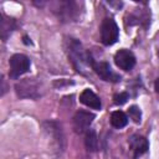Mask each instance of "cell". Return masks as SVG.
Masks as SVG:
<instances>
[{
  "label": "cell",
  "mask_w": 159,
  "mask_h": 159,
  "mask_svg": "<svg viewBox=\"0 0 159 159\" xmlns=\"http://www.w3.org/2000/svg\"><path fill=\"white\" fill-rule=\"evenodd\" d=\"M99 31H101V41L103 45L112 46L118 41L119 29L117 22L112 17H104L102 20Z\"/></svg>",
  "instance_id": "3"
},
{
  "label": "cell",
  "mask_w": 159,
  "mask_h": 159,
  "mask_svg": "<svg viewBox=\"0 0 159 159\" xmlns=\"http://www.w3.org/2000/svg\"><path fill=\"white\" fill-rule=\"evenodd\" d=\"M66 48H67L68 61L72 63L73 68L78 73L86 75L88 67H91V60H92L91 53L84 51L82 43L77 39H72V37L67 40Z\"/></svg>",
  "instance_id": "1"
},
{
  "label": "cell",
  "mask_w": 159,
  "mask_h": 159,
  "mask_svg": "<svg viewBox=\"0 0 159 159\" xmlns=\"http://www.w3.org/2000/svg\"><path fill=\"white\" fill-rule=\"evenodd\" d=\"M84 145L88 152H96L98 149V137L94 129H88L84 135Z\"/></svg>",
  "instance_id": "13"
},
{
  "label": "cell",
  "mask_w": 159,
  "mask_h": 159,
  "mask_svg": "<svg viewBox=\"0 0 159 159\" xmlns=\"http://www.w3.org/2000/svg\"><path fill=\"white\" fill-rule=\"evenodd\" d=\"M114 62L117 67H119L123 71H130L135 66V56L133 55L132 51L127 48H120L119 51L116 52L114 55Z\"/></svg>",
  "instance_id": "10"
},
{
  "label": "cell",
  "mask_w": 159,
  "mask_h": 159,
  "mask_svg": "<svg viewBox=\"0 0 159 159\" xmlns=\"http://www.w3.org/2000/svg\"><path fill=\"white\" fill-rule=\"evenodd\" d=\"M80 102L92 109H101V107H102L99 97L89 88H86L82 91V93L80 94Z\"/></svg>",
  "instance_id": "11"
},
{
  "label": "cell",
  "mask_w": 159,
  "mask_h": 159,
  "mask_svg": "<svg viewBox=\"0 0 159 159\" xmlns=\"http://www.w3.org/2000/svg\"><path fill=\"white\" fill-rule=\"evenodd\" d=\"M1 37L2 40L5 41L7 39V36L15 30L16 27V21L14 19H10V17H5V15L1 16Z\"/></svg>",
  "instance_id": "14"
},
{
  "label": "cell",
  "mask_w": 159,
  "mask_h": 159,
  "mask_svg": "<svg viewBox=\"0 0 159 159\" xmlns=\"http://www.w3.org/2000/svg\"><path fill=\"white\" fill-rule=\"evenodd\" d=\"M94 119V114L88 111H77L73 116V128L76 133H86L89 129V125L92 124Z\"/></svg>",
  "instance_id": "8"
},
{
  "label": "cell",
  "mask_w": 159,
  "mask_h": 159,
  "mask_svg": "<svg viewBox=\"0 0 159 159\" xmlns=\"http://www.w3.org/2000/svg\"><path fill=\"white\" fill-rule=\"evenodd\" d=\"M80 6L81 4L76 1H60V2H56V7L53 12L57 15V17L61 21H65V22L77 21L81 14Z\"/></svg>",
  "instance_id": "2"
},
{
  "label": "cell",
  "mask_w": 159,
  "mask_h": 159,
  "mask_svg": "<svg viewBox=\"0 0 159 159\" xmlns=\"http://www.w3.org/2000/svg\"><path fill=\"white\" fill-rule=\"evenodd\" d=\"M9 66H10V71H9V76L14 80L19 78L20 76L25 75L26 72H29L30 66H31V61L30 58L24 55V53H15L10 57L9 60Z\"/></svg>",
  "instance_id": "5"
},
{
  "label": "cell",
  "mask_w": 159,
  "mask_h": 159,
  "mask_svg": "<svg viewBox=\"0 0 159 159\" xmlns=\"http://www.w3.org/2000/svg\"><path fill=\"white\" fill-rule=\"evenodd\" d=\"M128 99H129V94H128L127 92L117 93V94H114V97H113V102H114V104H117V106L124 104Z\"/></svg>",
  "instance_id": "16"
},
{
  "label": "cell",
  "mask_w": 159,
  "mask_h": 159,
  "mask_svg": "<svg viewBox=\"0 0 159 159\" xmlns=\"http://www.w3.org/2000/svg\"><path fill=\"white\" fill-rule=\"evenodd\" d=\"M15 91L20 98H31L36 99L41 96V84L34 78H25L16 83Z\"/></svg>",
  "instance_id": "4"
},
{
  "label": "cell",
  "mask_w": 159,
  "mask_h": 159,
  "mask_svg": "<svg viewBox=\"0 0 159 159\" xmlns=\"http://www.w3.org/2000/svg\"><path fill=\"white\" fill-rule=\"evenodd\" d=\"M128 145L130 152L133 153V159H138L140 155L145 154L149 149L148 139L140 134H133L128 139Z\"/></svg>",
  "instance_id": "9"
},
{
  "label": "cell",
  "mask_w": 159,
  "mask_h": 159,
  "mask_svg": "<svg viewBox=\"0 0 159 159\" xmlns=\"http://www.w3.org/2000/svg\"><path fill=\"white\" fill-rule=\"evenodd\" d=\"M24 42H25L26 45H29V43H31V41H29V37H27V36H24Z\"/></svg>",
  "instance_id": "18"
},
{
  "label": "cell",
  "mask_w": 159,
  "mask_h": 159,
  "mask_svg": "<svg viewBox=\"0 0 159 159\" xmlns=\"http://www.w3.org/2000/svg\"><path fill=\"white\" fill-rule=\"evenodd\" d=\"M43 129L48 134V137L52 138V143L56 145L57 150H63V133L61 129V124H58L55 120H46L43 122Z\"/></svg>",
  "instance_id": "7"
},
{
  "label": "cell",
  "mask_w": 159,
  "mask_h": 159,
  "mask_svg": "<svg viewBox=\"0 0 159 159\" xmlns=\"http://www.w3.org/2000/svg\"><path fill=\"white\" fill-rule=\"evenodd\" d=\"M111 124L114 128L120 129L128 124V116L123 111H114L111 114Z\"/></svg>",
  "instance_id": "12"
},
{
  "label": "cell",
  "mask_w": 159,
  "mask_h": 159,
  "mask_svg": "<svg viewBox=\"0 0 159 159\" xmlns=\"http://www.w3.org/2000/svg\"><path fill=\"white\" fill-rule=\"evenodd\" d=\"M128 116L134 123H139L142 119V112L138 106H130L128 108Z\"/></svg>",
  "instance_id": "15"
},
{
  "label": "cell",
  "mask_w": 159,
  "mask_h": 159,
  "mask_svg": "<svg viewBox=\"0 0 159 159\" xmlns=\"http://www.w3.org/2000/svg\"><path fill=\"white\" fill-rule=\"evenodd\" d=\"M91 68L97 73V76H99L103 81L106 82H119L120 81V76L117 75L116 72H113V70L111 68L109 63L108 62H104V61H94L93 58L91 60Z\"/></svg>",
  "instance_id": "6"
},
{
  "label": "cell",
  "mask_w": 159,
  "mask_h": 159,
  "mask_svg": "<svg viewBox=\"0 0 159 159\" xmlns=\"http://www.w3.org/2000/svg\"><path fill=\"white\" fill-rule=\"evenodd\" d=\"M154 89H155V92L157 93H159V77L155 80V82H154Z\"/></svg>",
  "instance_id": "17"
}]
</instances>
